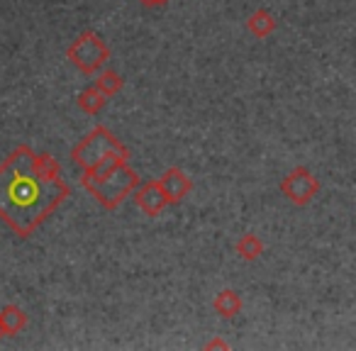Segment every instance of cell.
<instances>
[{
    "instance_id": "obj_1",
    "label": "cell",
    "mask_w": 356,
    "mask_h": 351,
    "mask_svg": "<svg viewBox=\"0 0 356 351\" xmlns=\"http://www.w3.org/2000/svg\"><path fill=\"white\" fill-rule=\"evenodd\" d=\"M69 193L59 161L49 152L35 154L22 144L0 163V220L20 239H30Z\"/></svg>"
},
{
    "instance_id": "obj_2",
    "label": "cell",
    "mask_w": 356,
    "mask_h": 351,
    "mask_svg": "<svg viewBox=\"0 0 356 351\" xmlns=\"http://www.w3.org/2000/svg\"><path fill=\"white\" fill-rule=\"evenodd\" d=\"M81 183L105 210H115L127 195L137 190L139 179L127 166V161H108L98 168L83 171Z\"/></svg>"
},
{
    "instance_id": "obj_3",
    "label": "cell",
    "mask_w": 356,
    "mask_h": 351,
    "mask_svg": "<svg viewBox=\"0 0 356 351\" xmlns=\"http://www.w3.org/2000/svg\"><path fill=\"white\" fill-rule=\"evenodd\" d=\"M74 163L81 171H88V168H98L108 161H127L129 152L118 137H115L110 129L95 127L90 134H86L79 144L71 152Z\"/></svg>"
},
{
    "instance_id": "obj_4",
    "label": "cell",
    "mask_w": 356,
    "mask_h": 351,
    "mask_svg": "<svg viewBox=\"0 0 356 351\" xmlns=\"http://www.w3.org/2000/svg\"><path fill=\"white\" fill-rule=\"evenodd\" d=\"M66 59L86 76H93L110 61V47L103 42L98 32H81L66 49Z\"/></svg>"
},
{
    "instance_id": "obj_5",
    "label": "cell",
    "mask_w": 356,
    "mask_h": 351,
    "mask_svg": "<svg viewBox=\"0 0 356 351\" xmlns=\"http://www.w3.org/2000/svg\"><path fill=\"white\" fill-rule=\"evenodd\" d=\"M281 193L291 200L296 208H305L317 193H320V181L315 173L305 166H298L281 181Z\"/></svg>"
},
{
    "instance_id": "obj_6",
    "label": "cell",
    "mask_w": 356,
    "mask_h": 351,
    "mask_svg": "<svg viewBox=\"0 0 356 351\" xmlns=\"http://www.w3.org/2000/svg\"><path fill=\"white\" fill-rule=\"evenodd\" d=\"M132 195H134V205L144 215H149V218H156L161 210L168 208V198L159 181H147V183L137 186V190Z\"/></svg>"
},
{
    "instance_id": "obj_7",
    "label": "cell",
    "mask_w": 356,
    "mask_h": 351,
    "mask_svg": "<svg viewBox=\"0 0 356 351\" xmlns=\"http://www.w3.org/2000/svg\"><path fill=\"white\" fill-rule=\"evenodd\" d=\"M159 183H161L163 193H166L168 205L181 203V200L188 198V193L193 190V181H191V176L184 171V168H178V166L166 168V171L161 173Z\"/></svg>"
},
{
    "instance_id": "obj_8",
    "label": "cell",
    "mask_w": 356,
    "mask_h": 351,
    "mask_svg": "<svg viewBox=\"0 0 356 351\" xmlns=\"http://www.w3.org/2000/svg\"><path fill=\"white\" fill-rule=\"evenodd\" d=\"M242 295H239L237 291H232V288H225V291H220L218 295H215L213 300V307L215 312H218L220 317H225V320H232V317H237L239 312H242Z\"/></svg>"
},
{
    "instance_id": "obj_9",
    "label": "cell",
    "mask_w": 356,
    "mask_h": 351,
    "mask_svg": "<svg viewBox=\"0 0 356 351\" xmlns=\"http://www.w3.org/2000/svg\"><path fill=\"white\" fill-rule=\"evenodd\" d=\"M247 30L252 32L257 40H266V37H271L273 30H276V17H273L266 8H259V10H254L252 15L247 17Z\"/></svg>"
},
{
    "instance_id": "obj_10",
    "label": "cell",
    "mask_w": 356,
    "mask_h": 351,
    "mask_svg": "<svg viewBox=\"0 0 356 351\" xmlns=\"http://www.w3.org/2000/svg\"><path fill=\"white\" fill-rule=\"evenodd\" d=\"M0 322H3L6 336H15L27 327V315H25V310H22V307L6 305L3 310H0Z\"/></svg>"
},
{
    "instance_id": "obj_11",
    "label": "cell",
    "mask_w": 356,
    "mask_h": 351,
    "mask_svg": "<svg viewBox=\"0 0 356 351\" xmlns=\"http://www.w3.org/2000/svg\"><path fill=\"white\" fill-rule=\"evenodd\" d=\"M79 108L83 110L86 115H98L100 110L105 108V103H108V95L105 93H100V88L98 85H90V88H86V90H81V95H79Z\"/></svg>"
},
{
    "instance_id": "obj_12",
    "label": "cell",
    "mask_w": 356,
    "mask_h": 351,
    "mask_svg": "<svg viewBox=\"0 0 356 351\" xmlns=\"http://www.w3.org/2000/svg\"><path fill=\"white\" fill-rule=\"evenodd\" d=\"M234 252H237L244 261H254V259H259L264 254V242L257 237V234L247 232V234H242V237L237 239V244H234Z\"/></svg>"
},
{
    "instance_id": "obj_13",
    "label": "cell",
    "mask_w": 356,
    "mask_h": 351,
    "mask_svg": "<svg viewBox=\"0 0 356 351\" xmlns=\"http://www.w3.org/2000/svg\"><path fill=\"white\" fill-rule=\"evenodd\" d=\"M95 85L100 88V93H105L108 98H113V95H118L120 90H122L124 81H122V76H120L118 71H98Z\"/></svg>"
},
{
    "instance_id": "obj_14",
    "label": "cell",
    "mask_w": 356,
    "mask_h": 351,
    "mask_svg": "<svg viewBox=\"0 0 356 351\" xmlns=\"http://www.w3.org/2000/svg\"><path fill=\"white\" fill-rule=\"evenodd\" d=\"M213 346H222V349H225L227 344H225V341H220V339H215V341H210V344H208V349H213Z\"/></svg>"
},
{
    "instance_id": "obj_15",
    "label": "cell",
    "mask_w": 356,
    "mask_h": 351,
    "mask_svg": "<svg viewBox=\"0 0 356 351\" xmlns=\"http://www.w3.org/2000/svg\"><path fill=\"white\" fill-rule=\"evenodd\" d=\"M3 336H6V329H3V322H0V339H3Z\"/></svg>"
}]
</instances>
